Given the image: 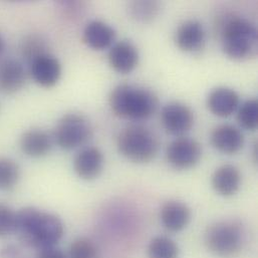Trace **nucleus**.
I'll return each instance as SVG.
<instances>
[{
    "label": "nucleus",
    "instance_id": "1",
    "mask_svg": "<svg viewBox=\"0 0 258 258\" xmlns=\"http://www.w3.org/2000/svg\"><path fill=\"white\" fill-rule=\"evenodd\" d=\"M14 233L24 246L40 250L55 246L64 234V226L56 215L26 207L16 212Z\"/></svg>",
    "mask_w": 258,
    "mask_h": 258
},
{
    "label": "nucleus",
    "instance_id": "2",
    "mask_svg": "<svg viewBox=\"0 0 258 258\" xmlns=\"http://www.w3.org/2000/svg\"><path fill=\"white\" fill-rule=\"evenodd\" d=\"M109 103L115 116L132 121L151 118L159 106L158 98L152 91L131 84L117 86L110 95Z\"/></svg>",
    "mask_w": 258,
    "mask_h": 258
},
{
    "label": "nucleus",
    "instance_id": "3",
    "mask_svg": "<svg viewBox=\"0 0 258 258\" xmlns=\"http://www.w3.org/2000/svg\"><path fill=\"white\" fill-rule=\"evenodd\" d=\"M225 54L235 60H246L257 54L258 33L255 25L240 16L230 17L221 29Z\"/></svg>",
    "mask_w": 258,
    "mask_h": 258
},
{
    "label": "nucleus",
    "instance_id": "4",
    "mask_svg": "<svg viewBox=\"0 0 258 258\" xmlns=\"http://www.w3.org/2000/svg\"><path fill=\"white\" fill-rule=\"evenodd\" d=\"M117 146L125 158L134 163L144 164L151 162L157 156L159 140L149 128L133 125L121 131Z\"/></svg>",
    "mask_w": 258,
    "mask_h": 258
},
{
    "label": "nucleus",
    "instance_id": "5",
    "mask_svg": "<svg viewBox=\"0 0 258 258\" xmlns=\"http://www.w3.org/2000/svg\"><path fill=\"white\" fill-rule=\"evenodd\" d=\"M205 243L209 251L219 257L236 256L245 243L243 227L233 220L218 221L207 229Z\"/></svg>",
    "mask_w": 258,
    "mask_h": 258
},
{
    "label": "nucleus",
    "instance_id": "6",
    "mask_svg": "<svg viewBox=\"0 0 258 258\" xmlns=\"http://www.w3.org/2000/svg\"><path fill=\"white\" fill-rule=\"evenodd\" d=\"M92 136V126L88 119L79 114L64 115L54 130L57 146L71 151L86 144Z\"/></svg>",
    "mask_w": 258,
    "mask_h": 258
},
{
    "label": "nucleus",
    "instance_id": "7",
    "mask_svg": "<svg viewBox=\"0 0 258 258\" xmlns=\"http://www.w3.org/2000/svg\"><path fill=\"white\" fill-rule=\"evenodd\" d=\"M202 156L201 145L194 139L180 137L167 148L168 163L176 170H188L195 167Z\"/></svg>",
    "mask_w": 258,
    "mask_h": 258
},
{
    "label": "nucleus",
    "instance_id": "8",
    "mask_svg": "<svg viewBox=\"0 0 258 258\" xmlns=\"http://www.w3.org/2000/svg\"><path fill=\"white\" fill-rule=\"evenodd\" d=\"M161 121L167 133L182 137L192 129L194 115L192 110L185 104L171 102L162 109Z\"/></svg>",
    "mask_w": 258,
    "mask_h": 258
},
{
    "label": "nucleus",
    "instance_id": "9",
    "mask_svg": "<svg viewBox=\"0 0 258 258\" xmlns=\"http://www.w3.org/2000/svg\"><path fill=\"white\" fill-rule=\"evenodd\" d=\"M29 73L32 80L42 88L54 87L61 77L59 60L49 52L43 53L29 63Z\"/></svg>",
    "mask_w": 258,
    "mask_h": 258
},
{
    "label": "nucleus",
    "instance_id": "10",
    "mask_svg": "<svg viewBox=\"0 0 258 258\" xmlns=\"http://www.w3.org/2000/svg\"><path fill=\"white\" fill-rule=\"evenodd\" d=\"M104 164L105 158L103 152L96 147H87L76 156L74 170L81 179L91 181L101 175Z\"/></svg>",
    "mask_w": 258,
    "mask_h": 258
},
{
    "label": "nucleus",
    "instance_id": "11",
    "mask_svg": "<svg viewBox=\"0 0 258 258\" xmlns=\"http://www.w3.org/2000/svg\"><path fill=\"white\" fill-rule=\"evenodd\" d=\"M206 34L203 25L197 20L183 22L175 33V42L178 48L184 52H198L205 44Z\"/></svg>",
    "mask_w": 258,
    "mask_h": 258
},
{
    "label": "nucleus",
    "instance_id": "12",
    "mask_svg": "<svg viewBox=\"0 0 258 258\" xmlns=\"http://www.w3.org/2000/svg\"><path fill=\"white\" fill-rule=\"evenodd\" d=\"M109 63L122 75L132 73L139 63V52L136 46L127 40L114 43L109 51Z\"/></svg>",
    "mask_w": 258,
    "mask_h": 258
},
{
    "label": "nucleus",
    "instance_id": "13",
    "mask_svg": "<svg viewBox=\"0 0 258 258\" xmlns=\"http://www.w3.org/2000/svg\"><path fill=\"white\" fill-rule=\"evenodd\" d=\"M26 82L23 64L13 58L0 61V93L13 95L19 92Z\"/></svg>",
    "mask_w": 258,
    "mask_h": 258
},
{
    "label": "nucleus",
    "instance_id": "14",
    "mask_svg": "<svg viewBox=\"0 0 258 258\" xmlns=\"http://www.w3.org/2000/svg\"><path fill=\"white\" fill-rule=\"evenodd\" d=\"M207 106L214 116L227 118L238 110L240 106V98L232 89L217 88L209 94Z\"/></svg>",
    "mask_w": 258,
    "mask_h": 258
},
{
    "label": "nucleus",
    "instance_id": "15",
    "mask_svg": "<svg viewBox=\"0 0 258 258\" xmlns=\"http://www.w3.org/2000/svg\"><path fill=\"white\" fill-rule=\"evenodd\" d=\"M160 219L168 231L180 232L189 224L191 211L186 204L180 201L170 200L161 207Z\"/></svg>",
    "mask_w": 258,
    "mask_h": 258
},
{
    "label": "nucleus",
    "instance_id": "16",
    "mask_svg": "<svg viewBox=\"0 0 258 258\" xmlns=\"http://www.w3.org/2000/svg\"><path fill=\"white\" fill-rule=\"evenodd\" d=\"M212 146L219 152L227 155L238 153L244 145V136L241 131L231 125H220L212 131L210 136Z\"/></svg>",
    "mask_w": 258,
    "mask_h": 258
},
{
    "label": "nucleus",
    "instance_id": "17",
    "mask_svg": "<svg viewBox=\"0 0 258 258\" xmlns=\"http://www.w3.org/2000/svg\"><path fill=\"white\" fill-rule=\"evenodd\" d=\"M115 39V29L101 20L91 21L84 29V42L95 50H104L111 47L114 44Z\"/></svg>",
    "mask_w": 258,
    "mask_h": 258
},
{
    "label": "nucleus",
    "instance_id": "18",
    "mask_svg": "<svg viewBox=\"0 0 258 258\" xmlns=\"http://www.w3.org/2000/svg\"><path fill=\"white\" fill-rule=\"evenodd\" d=\"M211 184L216 193L223 197L235 195L241 184V174L233 165H223L215 170Z\"/></svg>",
    "mask_w": 258,
    "mask_h": 258
},
{
    "label": "nucleus",
    "instance_id": "19",
    "mask_svg": "<svg viewBox=\"0 0 258 258\" xmlns=\"http://www.w3.org/2000/svg\"><path fill=\"white\" fill-rule=\"evenodd\" d=\"M21 152L30 158L46 156L52 147L50 136L42 130L32 129L22 134L19 140Z\"/></svg>",
    "mask_w": 258,
    "mask_h": 258
},
{
    "label": "nucleus",
    "instance_id": "20",
    "mask_svg": "<svg viewBox=\"0 0 258 258\" xmlns=\"http://www.w3.org/2000/svg\"><path fill=\"white\" fill-rule=\"evenodd\" d=\"M149 258H178L179 247L174 240L166 236L153 238L148 246Z\"/></svg>",
    "mask_w": 258,
    "mask_h": 258
},
{
    "label": "nucleus",
    "instance_id": "21",
    "mask_svg": "<svg viewBox=\"0 0 258 258\" xmlns=\"http://www.w3.org/2000/svg\"><path fill=\"white\" fill-rule=\"evenodd\" d=\"M20 169L18 164L9 158H0V191H10L18 183Z\"/></svg>",
    "mask_w": 258,
    "mask_h": 258
},
{
    "label": "nucleus",
    "instance_id": "22",
    "mask_svg": "<svg viewBox=\"0 0 258 258\" xmlns=\"http://www.w3.org/2000/svg\"><path fill=\"white\" fill-rule=\"evenodd\" d=\"M237 122L247 131H255L258 126V102L248 100L237 110Z\"/></svg>",
    "mask_w": 258,
    "mask_h": 258
},
{
    "label": "nucleus",
    "instance_id": "23",
    "mask_svg": "<svg viewBox=\"0 0 258 258\" xmlns=\"http://www.w3.org/2000/svg\"><path fill=\"white\" fill-rule=\"evenodd\" d=\"M20 52L23 58L30 63L37 56L47 52L45 41L37 35H28L21 42Z\"/></svg>",
    "mask_w": 258,
    "mask_h": 258
},
{
    "label": "nucleus",
    "instance_id": "24",
    "mask_svg": "<svg viewBox=\"0 0 258 258\" xmlns=\"http://www.w3.org/2000/svg\"><path fill=\"white\" fill-rule=\"evenodd\" d=\"M68 257L99 258V250L91 239L81 237L74 240L70 245Z\"/></svg>",
    "mask_w": 258,
    "mask_h": 258
},
{
    "label": "nucleus",
    "instance_id": "25",
    "mask_svg": "<svg viewBox=\"0 0 258 258\" xmlns=\"http://www.w3.org/2000/svg\"><path fill=\"white\" fill-rule=\"evenodd\" d=\"M158 13V3L152 1H140L132 4V14L140 21L152 20Z\"/></svg>",
    "mask_w": 258,
    "mask_h": 258
},
{
    "label": "nucleus",
    "instance_id": "26",
    "mask_svg": "<svg viewBox=\"0 0 258 258\" xmlns=\"http://www.w3.org/2000/svg\"><path fill=\"white\" fill-rule=\"evenodd\" d=\"M16 212H14L9 206L0 203V238L14 232L15 228Z\"/></svg>",
    "mask_w": 258,
    "mask_h": 258
},
{
    "label": "nucleus",
    "instance_id": "27",
    "mask_svg": "<svg viewBox=\"0 0 258 258\" xmlns=\"http://www.w3.org/2000/svg\"><path fill=\"white\" fill-rule=\"evenodd\" d=\"M34 258H69L68 254L64 253L61 249L52 246V247H46L40 250L36 251V254Z\"/></svg>",
    "mask_w": 258,
    "mask_h": 258
},
{
    "label": "nucleus",
    "instance_id": "28",
    "mask_svg": "<svg viewBox=\"0 0 258 258\" xmlns=\"http://www.w3.org/2000/svg\"><path fill=\"white\" fill-rule=\"evenodd\" d=\"M1 258H29L27 254L16 245H7L0 250Z\"/></svg>",
    "mask_w": 258,
    "mask_h": 258
},
{
    "label": "nucleus",
    "instance_id": "29",
    "mask_svg": "<svg viewBox=\"0 0 258 258\" xmlns=\"http://www.w3.org/2000/svg\"><path fill=\"white\" fill-rule=\"evenodd\" d=\"M4 46H5L4 40H3V38H2L1 35H0V55H1V53L3 52V50H4Z\"/></svg>",
    "mask_w": 258,
    "mask_h": 258
}]
</instances>
